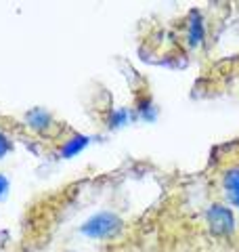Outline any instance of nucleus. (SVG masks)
Returning <instances> with one entry per match:
<instances>
[{
	"instance_id": "f257e3e1",
	"label": "nucleus",
	"mask_w": 239,
	"mask_h": 252,
	"mask_svg": "<svg viewBox=\"0 0 239 252\" xmlns=\"http://www.w3.org/2000/svg\"><path fill=\"white\" fill-rule=\"evenodd\" d=\"M122 219H120L116 212H97V215H92L86 223L80 227V231H82L86 238H92V240H107V238H114L122 231Z\"/></svg>"
},
{
	"instance_id": "f03ea898",
	"label": "nucleus",
	"mask_w": 239,
	"mask_h": 252,
	"mask_svg": "<svg viewBox=\"0 0 239 252\" xmlns=\"http://www.w3.org/2000/svg\"><path fill=\"white\" fill-rule=\"evenodd\" d=\"M206 220H208L210 231L214 235H220V238L233 235V231H235L233 210L225 206V204H212V206L206 210Z\"/></svg>"
},
{
	"instance_id": "7ed1b4c3",
	"label": "nucleus",
	"mask_w": 239,
	"mask_h": 252,
	"mask_svg": "<svg viewBox=\"0 0 239 252\" xmlns=\"http://www.w3.org/2000/svg\"><path fill=\"white\" fill-rule=\"evenodd\" d=\"M204 36H206V28H204V21L199 17V13H191L189 23H187V44L191 49H197L202 46L204 42Z\"/></svg>"
},
{
	"instance_id": "20e7f679",
	"label": "nucleus",
	"mask_w": 239,
	"mask_h": 252,
	"mask_svg": "<svg viewBox=\"0 0 239 252\" xmlns=\"http://www.w3.org/2000/svg\"><path fill=\"white\" fill-rule=\"evenodd\" d=\"M222 183H225V191H227V198L239 206V168H229L225 172V179H222Z\"/></svg>"
},
{
	"instance_id": "39448f33",
	"label": "nucleus",
	"mask_w": 239,
	"mask_h": 252,
	"mask_svg": "<svg viewBox=\"0 0 239 252\" xmlns=\"http://www.w3.org/2000/svg\"><path fill=\"white\" fill-rule=\"evenodd\" d=\"M26 120L30 122L31 128L38 130V132H46V130H49V126L53 124L51 114H49V112H44V109H31V112L28 114Z\"/></svg>"
},
{
	"instance_id": "423d86ee",
	"label": "nucleus",
	"mask_w": 239,
	"mask_h": 252,
	"mask_svg": "<svg viewBox=\"0 0 239 252\" xmlns=\"http://www.w3.org/2000/svg\"><path fill=\"white\" fill-rule=\"evenodd\" d=\"M86 145H89V137L78 135V137H74V139H69L67 143H63V147H61V156H63V158H74L76 154L82 152Z\"/></svg>"
},
{
	"instance_id": "0eeeda50",
	"label": "nucleus",
	"mask_w": 239,
	"mask_h": 252,
	"mask_svg": "<svg viewBox=\"0 0 239 252\" xmlns=\"http://www.w3.org/2000/svg\"><path fill=\"white\" fill-rule=\"evenodd\" d=\"M126 122H128V112H126V109H116V112L111 114V118H109V124L116 126V128L124 126Z\"/></svg>"
},
{
	"instance_id": "6e6552de",
	"label": "nucleus",
	"mask_w": 239,
	"mask_h": 252,
	"mask_svg": "<svg viewBox=\"0 0 239 252\" xmlns=\"http://www.w3.org/2000/svg\"><path fill=\"white\" fill-rule=\"evenodd\" d=\"M9 149H11L9 139H6V135H4L2 130H0V158H4L6 154H9Z\"/></svg>"
},
{
	"instance_id": "1a4fd4ad",
	"label": "nucleus",
	"mask_w": 239,
	"mask_h": 252,
	"mask_svg": "<svg viewBox=\"0 0 239 252\" xmlns=\"http://www.w3.org/2000/svg\"><path fill=\"white\" fill-rule=\"evenodd\" d=\"M6 189H9V181H6L2 175H0V198L6 193Z\"/></svg>"
}]
</instances>
